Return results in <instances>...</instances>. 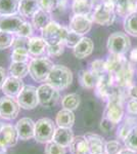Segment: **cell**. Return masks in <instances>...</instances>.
Listing matches in <instances>:
<instances>
[{
    "label": "cell",
    "instance_id": "4fadbf2b",
    "mask_svg": "<svg viewBox=\"0 0 137 154\" xmlns=\"http://www.w3.org/2000/svg\"><path fill=\"white\" fill-rule=\"evenodd\" d=\"M35 123L31 118L24 117L16 122V128L17 131L19 139L23 141H28L35 138Z\"/></svg>",
    "mask_w": 137,
    "mask_h": 154
},
{
    "label": "cell",
    "instance_id": "f1b7e54d",
    "mask_svg": "<svg viewBox=\"0 0 137 154\" xmlns=\"http://www.w3.org/2000/svg\"><path fill=\"white\" fill-rule=\"evenodd\" d=\"M72 8L75 14L88 16L91 11L92 4L90 0H73Z\"/></svg>",
    "mask_w": 137,
    "mask_h": 154
},
{
    "label": "cell",
    "instance_id": "ab89813d",
    "mask_svg": "<svg viewBox=\"0 0 137 154\" xmlns=\"http://www.w3.org/2000/svg\"><path fill=\"white\" fill-rule=\"evenodd\" d=\"M64 51V43H57L52 45H47L46 53L51 57H59Z\"/></svg>",
    "mask_w": 137,
    "mask_h": 154
},
{
    "label": "cell",
    "instance_id": "ffe728a7",
    "mask_svg": "<svg viewBox=\"0 0 137 154\" xmlns=\"http://www.w3.org/2000/svg\"><path fill=\"white\" fill-rule=\"evenodd\" d=\"M74 133L72 131V128H57L55 131H54L53 138H52V141L56 142L59 145L64 146V147H69L71 142L74 139Z\"/></svg>",
    "mask_w": 137,
    "mask_h": 154
},
{
    "label": "cell",
    "instance_id": "3957f363",
    "mask_svg": "<svg viewBox=\"0 0 137 154\" xmlns=\"http://www.w3.org/2000/svg\"><path fill=\"white\" fill-rule=\"evenodd\" d=\"M41 31H42V38L45 40L47 45H52V44L64 43L70 29L61 26L56 22L51 21Z\"/></svg>",
    "mask_w": 137,
    "mask_h": 154
},
{
    "label": "cell",
    "instance_id": "277c9868",
    "mask_svg": "<svg viewBox=\"0 0 137 154\" xmlns=\"http://www.w3.org/2000/svg\"><path fill=\"white\" fill-rule=\"evenodd\" d=\"M104 116L111 120L114 125H118L122 121L124 116L123 105H122V99L117 91H113L108 99V105H106Z\"/></svg>",
    "mask_w": 137,
    "mask_h": 154
},
{
    "label": "cell",
    "instance_id": "d4e9b609",
    "mask_svg": "<svg viewBox=\"0 0 137 154\" xmlns=\"http://www.w3.org/2000/svg\"><path fill=\"white\" fill-rule=\"evenodd\" d=\"M21 0H0V16H14L19 12Z\"/></svg>",
    "mask_w": 137,
    "mask_h": 154
},
{
    "label": "cell",
    "instance_id": "9a60e30c",
    "mask_svg": "<svg viewBox=\"0 0 137 154\" xmlns=\"http://www.w3.org/2000/svg\"><path fill=\"white\" fill-rule=\"evenodd\" d=\"M25 84L22 80V78H17L14 76H9L6 78L5 82L2 86V93L7 97H11V98H16L19 95L22 91H23Z\"/></svg>",
    "mask_w": 137,
    "mask_h": 154
},
{
    "label": "cell",
    "instance_id": "d6a6232c",
    "mask_svg": "<svg viewBox=\"0 0 137 154\" xmlns=\"http://www.w3.org/2000/svg\"><path fill=\"white\" fill-rule=\"evenodd\" d=\"M29 51L26 48H16L11 54V62H27L29 60Z\"/></svg>",
    "mask_w": 137,
    "mask_h": 154
},
{
    "label": "cell",
    "instance_id": "7bdbcfd3",
    "mask_svg": "<svg viewBox=\"0 0 137 154\" xmlns=\"http://www.w3.org/2000/svg\"><path fill=\"white\" fill-rule=\"evenodd\" d=\"M28 43H29V38L17 36L16 38H14V41H13L12 46H13V48H28Z\"/></svg>",
    "mask_w": 137,
    "mask_h": 154
},
{
    "label": "cell",
    "instance_id": "2e32d148",
    "mask_svg": "<svg viewBox=\"0 0 137 154\" xmlns=\"http://www.w3.org/2000/svg\"><path fill=\"white\" fill-rule=\"evenodd\" d=\"M115 11L121 17H126L137 11V0H111Z\"/></svg>",
    "mask_w": 137,
    "mask_h": 154
},
{
    "label": "cell",
    "instance_id": "7a4b0ae2",
    "mask_svg": "<svg viewBox=\"0 0 137 154\" xmlns=\"http://www.w3.org/2000/svg\"><path fill=\"white\" fill-rule=\"evenodd\" d=\"M53 63L51 60L45 57L33 58L29 63V74L35 81L46 82V79L53 68Z\"/></svg>",
    "mask_w": 137,
    "mask_h": 154
},
{
    "label": "cell",
    "instance_id": "e575fe53",
    "mask_svg": "<svg viewBox=\"0 0 137 154\" xmlns=\"http://www.w3.org/2000/svg\"><path fill=\"white\" fill-rule=\"evenodd\" d=\"M45 154H66L67 150L66 147L59 145L54 141H49L48 143L45 144V149H44Z\"/></svg>",
    "mask_w": 137,
    "mask_h": 154
},
{
    "label": "cell",
    "instance_id": "8fae6325",
    "mask_svg": "<svg viewBox=\"0 0 137 154\" xmlns=\"http://www.w3.org/2000/svg\"><path fill=\"white\" fill-rule=\"evenodd\" d=\"M19 135L16 126L11 125H2L0 128V151H5L16 145Z\"/></svg>",
    "mask_w": 137,
    "mask_h": 154
},
{
    "label": "cell",
    "instance_id": "8d00e7d4",
    "mask_svg": "<svg viewBox=\"0 0 137 154\" xmlns=\"http://www.w3.org/2000/svg\"><path fill=\"white\" fill-rule=\"evenodd\" d=\"M92 73H94L98 77L103 76L104 73H106V62L103 61V60H95L94 62L91 63V70Z\"/></svg>",
    "mask_w": 137,
    "mask_h": 154
},
{
    "label": "cell",
    "instance_id": "9c48e42d",
    "mask_svg": "<svg viewBox=\"0 0 137 154\" xmlns=\"http://www.w3.org/2000/svg\"><path fill=\"white\" fill-rule=\"evenodd\" d=\"M16 101L21 108L32 110L39 105L37 88L33 85H25L23 91L16 97Z\"/></svg>",
    "mask_w": 137,
    "mask_h": 154
},
{
    "label": "cell",
    "instance_id": "d6986e66",
    "mask_svg": "<svg viewBox=\"0 0 137 154\" xmlns=\"http://www.w3.org/2000/svg\"><path fill=\"white\" fill-rule=\"evenodd\" d=\"M93 48V41L90 38H88V37H83L81 39V41L75 46L74 54L78 59H85L92 54Z\"/></svg>",
    "mask_w": 137,
    "mask_h": 154
},
{
    "label": "cell",
    "instance_id": "cb8c5ba5",
    "mask_svg": "<svg viewBox=\"0 0 137 154\" xmlns=\"http://www.w3.org/2000/svg\"><path fill=\"white\" fill-rule=\"evenodd\" d=\"M71 154H89V146L85 136H76L69 146Z\"/></svg>",
    "mask_w": 137,
    "mask_h": 154
},
{
    "label": "cell",
    "instance_id": "5b68a950",
    "mask_svg": "<svg viewBox=\"0 0 137 154\" xmlns=\"http://www.w3.org/2000/svg\"><path fill=\"white\" fill-rule=\"evenodd\" d=\"M56 128L49 118H40L35 123V140L38 143L46 144L52 140Z\"/></svg>",
    "mask_w": 137,
    "mask_h": 154
},
{
    "label": "cell",
    "instance_id": "f6af8a7d",
    "mask_svg": "<svg viewBox=\"0 0 137 154\" xmlns=\"http://www.w3.org/2000/svg\"><path fill=\"white\" fill-rule=\"evenodd\" d=\"M127 112L130 115H137V100L131 99L127 103Z\"/></svg>",
    "mask_w": 137,
    "mask_h": 154
},
{
    "label": "cell",
    "instance_id": "ba28073f",
    "mask_svg": "<svg viewBox=\"0 0 137 154\" xmlns=\"http://www.w3.org/2000/svg\"><path fill=\"white\" fill-rule=\"evenodd\" d=\"M39 104L45 108L53 107L59 100V91L48 83L41 84L37 88Z\"/></svg>",
    "mask_w": 137,
    "mask_h": 154
},
{
    "label": "cell",
    "instance_id": "74e56055",
    "mask_svg": "<svg viewBox=\"0 0 137 154\" xmlns=\"http://www.w3.org/2000/svg\"><path fill=\"white\" fill-rule=\"evenodd\" d=\"M82 38H83L82 35H80V34H78V33H75V32L70 30L66 39H64V45L68 46L70 48H75V46L81 41Z\"/></svg>",
    "mask_w": 137,
    "mask_h": 154
},
{
    "label": "cell",
    "instance_id": "f546056e",
    "mask_svg": "<svg viewBox=\"0 0 137 154\" xmlns=\"http://www.w3.org/2000/svg\"><path fill=\"white\" fill-rule=\"evenodd\" d=\"M80 105V96L77 94H69L61 99V106L64 109L74 111Z\"/></svg>",
    "mask_w": 137,
    "mask_h": 154
},
{
    "label": "cell",
    "instance_id": "836d02e7",
    "mask_svg": "<svg viewBox=\"0 0 137 154\" xmlns=\"http://www.w3.org/2000/svg\"><path fill=\"white\" fill-rule=\"evenodd\" d=\"M124 144H125V147L137 152V125L134 126L128 134V136L124 140Z\"/></svg>",
    "mask_w": 137,
    "mask_h": 154
},
{
    "label": "cell",
    "instance_id": "6da1fadb",
    "mask_svg": "<svg viewBox=\"0 0 137 154\" xmlns=\"http://www.w3.org/2000/svg\"><path fill=\"white\" fill-rule=\"evenodd\" d=\"M73 82V73L68 67L54 65L46 79V83L50 84L58 91L68 88Z\"/></svg>",
    "mask_w": 137,
    "mask_h": 154
},
{
    "label": "cell",
    "instance_id": "ac0fdd59",
    "mask_svg": "<svg viewBox=\"0 0 137 154\" xmlns=\"http://www.w3.org/2000/svg\"><path fill=\"white\" fill-rule=\"evenodd\" d=\"M115 80L117 81V83L122 88H129L132 82V78H133V71L132 68L129 65V63H127L124 65L122 68L117 72L116 74H114Z\"/></svg>",
    "mask_w": 137,
    "mask_h": 154
},
{
    "label": "cell",
    "instance_id": "c3c4849f",
    "mask_svg": "<svg viewBox=\"0 0 137 154\" xmlns=\"http://www.w3.org/2000/svg\"><path fill=\"white\" fill-rule=\"evenodd\" d=\"M118 154H136V152H135V151H133V150H131V149L125 147V148L122 149V150Z\"/></svg>",
    "mask_w": 137,
    "mask_h": 154
},
{
    "label": "cell",
    "instance_id": "1f68e13d",
    "mask_svg": "<svg viewBox=\"0 0 137 154\" xmlns=\"http://www.w3.org/2000/svg\"><path fill=\"white\" fill-rule=\"evenodd\" d=\"M135 125H137L135 123V119L134 118H127L125 120V122L121 125L120 130L118 131V138L121 140H125L126 137L128 136V134L132 131V128Z\"/></svg>",
    "mask_w": 137,
    "mask_h": 154
},
{
    "label": "cell",
    "instance_id": "8992f818",
    "mask_svg": "<svg viewBox=\"0 0 137 154\" xmlns=\"http://www.w3.org/2000/svg\"><path fill=\"white\" fill-rule=\"evenodd\" d=\"M115 8L113 2L111 0H106L103 3H100L95 8L93 14H92V21L98 25L103 26H109L113 24L115 20Z\"/></svg>",
    "mask_w": 137,
    "mask_h": 154
},
{
    "label": "cell",
    "instance_id": "7dc6e473",
    "mask_svg": "<svg viewBox=\"0 0 137 154\" xmlns=\"http://www.w3.org/2000/svg\"><path fill=\"white\" fill-rule=\"evenodd\" d=\"M6 78H7V75H6L5 69L0 67V88H2V86H3L4 82H5Z\"/></svg>",
    "mask_w": 137,
    "mask_h": 154
},
{
    "label": "cell",
    "instance_id": "4dcf8cb0",
    "mask_svg": "<svg viewBox=\"0 0 137 154\" xmlns=\"http://www.w3.org/2000/svg\"><path fill=\"white\" fill-rule=\"evenodd\" d=\"M124 29L128 34L137 37V11L126 17L124 21Z\"/></svg>",
    "mask_w": 137,
    "mask_h": 154
},
{
    "label": "cell",
    "instance_id": "f907efd6",
    "mask_svg": "<svg viewBox=\"0 0 137 154\" xmlns=\"http://www.w3.org/2000/svg\"><path fill=\"white\" fill-rule=\"evenodd\" d=\"M0 154H3V152H2V151H0Z\"/></svg>",
    "mask_w": 137,
    "mask_h": 154
},
{
    "label": "cell",
    "instance_id": "30bf717a",
    "mask_svg": "<svg viewBox=\"0 0 137 154\" xmlns=\"http://www.w3.org/2000/svg\"><path fill=\"white\" fill-rule=\"evenodd\" d=\"M21 106L16 100L11 97H3L0 99V117L5 120H12L16 118L19 113Z\"/></svg>",
    "mask_w": 137,
    "mask_h": 154
},
{
    "label": "cell",
    "instance_id": "44dd1931",
    "mask_svg": "<svg viewBox=\"0 0 137 154\" xmlns=\"http://www.w3.org/2000/svg\"><path fill=\"white\" fill-rule=\"evenodd\" d=\"M40 9L39 0H21L19 2V14L26 18H33Z\"/></svg>",
    "mask_w": 137,
    "mask_h": 154
},
{
    "label": "cell",
    "instance_id": "5bb4252c",
    "mask_svg": "<svg viewBox=\"0 0 137 154\" xmlns=\"http://www.w3.org/2000/svg\"><path fill=\"white\" fill-rule=\"evenodd\" d=\"M21 17L14 16H0V31L16 34L24 24Z\"/></svg>",
    "mask_w": 137,
    "mask_h": 154
},
{
    "label": "cell",
    "instance_id": "b9f144b4",
    "mask_svg": "<svg viewBox=\"0 0 137 154\" xmlns=\"http://www.w3.org/2000/svg\"><path fill=\"white\" fill-rule=\"evenodd\" d=\"M32 34H33V27H32V25L28 23V22H24L23 26L19 30L16 35L21 37H26V38H31Z\"/></svg>",
    "mask_w": 137,
    "mask_h": 154
},
{
    "label": "cell",
    "instance_id": "f35d334b",
    "mask_svg": "<svg viewBox=\"0 0 137 154\" xmlns=\"http://www.w3.org/2000/svg\"><path fill=\"white\" fill-rule=\"evenodd\" d=\"M123 149L121 143L119 141H108L104 145V153L106 154H118Z\"/></svg>",
    "mask_w": 137,
    "mask_h": 154
},
{
    "label": "cell",
    "instance_id": "bcb514c9",
    "mask_svg": "<svg viewBox=\"0 0 137 154\" xmlns=\"http://www.w3.org/2000/svg\"><path fill=\"white\" fill-rule=\"evenodd\" d=\"M128 96L131 99H136L137 100V85H131L128 88Z\"/></svg>",
    "mask_w": 137,
    "mask_h": 154
},
{
    "label": "cell",
    "instance_id": "4316f807",
    "mask_svg": "<svg viewBox=\"0 0 137 154\" xmlns=\"http://www.w3.org/2000/svg\"><path fill=\"white\" fill-rule=\"evenodd\" d=\"M9 73L11 76L24 78L29 74V64L27 62H11Z\"/></svg>",
    "mask_w": 137,
    "mask_h": 154
},
{
    "label": "cell",
    "instance_id": "7402d4cb",
    "mask_svg": "<svg viewBox=\"0 0 137 154\" xmlns=\"http://www.w3.org/2000/svg\"><path fill=\"white\" fill-rule=\"evenodd\" d=\"M29 54L33 57H41L47 51V43L42 37H31L28 43Z\"/></svg>",
    "mask_w": 137,
    "mask_h": 154
},
{
    "label": "cell",
    "instance_id": "603a6c76",
    "mask_svg": "<svg viewBox=\"0 0 137 154\" xmlns=\"http://www.w3.org/2000/svg\"><path fill=\"white\" fill-rule=\"evenodd\" d=\"M55 123L59 128H72L75 123V114L73 111L68 109H61L55 116Z\"/></svg>",
    "mask_w": 137,
    "mask_h": 154
},
{
    "label": "cell",
    "instance_id": "ee69618b",
    "mask_svg": "<svg viewBox=\"0 0 137 154\" xmlns=\"http://www.w3.org/2000/svg\"><path fill=\"white\" fill-rule=\"evenodd\" d=\"M114 125H115L114 123L112 122L111 120H109L106 116H104L100 121V128H101V131H104V133H109V131L114 128Z\"/></svg>",
    "mask_w": 137,
    "mask_h": 154
},
{
    "label": "cell",
    "instance_id": "7c38bea8",
    "mask_svg": "<svg viewBox=\"0 0 137 154\" xmlns=\"http://www.w3.org/2000/svg\"><path fill=\"white\" fill-rule=\"evenodd\" d=\"M92 18L89 16H83V14H74L71 19L69 25V29L71 31L78 33L80 35L88 33L92 26Z\"/></svg>",
    "mask_w": 137,
    "mask_h": 154
},
{
    "label": "cell",
    "instance_id": "484cf974",
    "mask_svg": "<svg viewBox=\"0 0 137 154\" xmlns=\"http://www.w3.org/2000/svg\"><path fill=\"white\" fill-rule=\"evenodd\" d=\"M98 77L95 74L92 73L91 71L87 70H82L79 74V80L83 88H96L97 83H98Z\"/></svg>",
    "mask_w": 137,
    "mask_h": 154
},
{
    "label": "cell",
    "instance_id": "52a82bcc",
    "mask_svg": "<svg viewBox=\"0 0 137 154\" xmlns=\"http://www.w3.org/2000/svg\"><path fill=\"white\" fill-rule=\"evenodd\" d=\"M131 42L125 33L116 32L108 39V49L112 54H125L130 49Z\"/></svg>",
    "mask_w": 137,
    "mask_h": 154
},
{
    "label": "cell",
    "instance_id": "f5cc1de1",
    "mask_svg": "<svg viewBox=\"0 0 137 154\" xmlns=\"http://www.w3.org/2000/svg\"><path fill=\"white\" fill-rule=\"evenodd\" d=\"M103 154H106V153H103Z\"/></svg>",
    "mask_w": 137,
    "mask_h": 154
},
{
    "label": "cell",
    "instance_id": "816d5d0a",
    "mask_svg": "<svg viewBox=\"0 0 137 154\" xmlns=\"http://www.w3.org/2000/svg\"><path fill=\"white\" fill-rule=\"evenodd\" d=\"M1 125H0V128H1Z\"/></svg>",
    "mask_w": 137,
    "mask_h": 154
},
{
    "label": "cell",
    "instance_id": "83f0119b",
    "mask_svg": "<svg viewBox=\"0 0 137 154\" xmlns=\"http://www.w3.org/2000/svg\"><path fill=\"white\" fill-rule=\"evenodd\" d=\"M51 22L50 12H47L43 9H40L36 14L32 18V23L36 29H44Z\"/></svg>",
    "mask_w": 137,
    "mask_h": 154
},
{
    "label": "cell",
    "instance_id": "e0dca14e",
    "mask_svg": "<svg viewBox=\"0 0 137 154\" xmlns=\"http://www.w3.org/2000/svg\"><path fill=\"white\" fill-rule=\"evenodd\" d=\"M89 146V154H103L104 153V139L96 134L88 133L85 135Z\"/></svg>",
    "mask_w": 137,
    "mask_h": 154
},
{
    "label": "cell",
    "instance_id": "60d3db41",
    "mask_svg": "<svg viewBox=\"0 0 137 154\" xmlns=\"http://www.w3.org/2000/svg\"><path fill=\"white\" fill-rule=\"evenodd\" d=\"M39 1H40L41 9L47 12H51L56 9L59 0H39Z\"/></svg>",
    "mask_w": 137,
    "mask_h": 154
},
{
    "label": "cell",
    "instance_id": "681fc988",
    "mask_svg": "<svg viewBox=\"0 0 137 154\" xmlns=\"http://www.w3.org/2000/svg\"><path fill=\"white\" fill-rule=\"evenodd\" d=\"M130 58L133 62H137V48H133L130 53Z\"/></svg>",
    "mask_w": 137,
    "mask_h": 154
},
{
    "label": "cell",
    "instance_id": "d590c367",
    "mask_svg": "<svg viewBox=\"0 0 137 154\" xmlns=\"http://www.w3.org/2000/svg\"><path fill=\"white\" fill-rule=\"evenodd\" d=\"M14 41V35L8 32L0 31V51L9 48Z\"/></svg>",
    "mask_w": 137,
    "mask_h": 154
}]
</instances>
